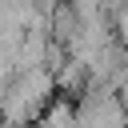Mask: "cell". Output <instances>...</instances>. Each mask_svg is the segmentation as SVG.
<instances>
[{"label":"cell","mask_w":128,"mask_h":128,"mask_svg":"<svg viewBox=\"0 0 128 128\" xmlns=\"http://www.w3.org/2000/svg\"><path fill=\"white\" fill-rule=\"evenodd\" d=\"M32 128H80V120H76V100L56 96V100L40 112V120H36Z\"/></svg>","instance_id":"cell-2"},{"label":"cell","mask_w":128,"mask_h":128,"mask_svg":"<svg viewBox=\"0 0 128 128\" xmlns=\"http://www.w3.org/2000/svg\"><path fill=\"white\" fill-rule=\"evenodd\" d=\"M52 100H56L52 72L48 68H28V72H16L12 76V88H8V96L0 104V116L12 128H32Z\"/></svg>","instance_id":"cell-1"}]
</instances>
